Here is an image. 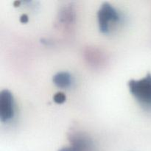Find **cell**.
Here are the masks:
<instances>
[{
	"instance_id": "4",
	"label": "cell",
	"mask_w": 151,
	"mask_h": 151,
	"mask_svg": "<svg viewBox=\"0 0 151 151\" xmlns=\"http://www.w3.org/2000/svg\"><path fill=\"white\" fill-rule=\"evenodd\" d=\"M15 114L14 99L12 93L7 89L0 92V119L2 122L11 120Z\"/></svg>"
},
{
	"instance_id": "1",
	"label": "cell",
	"mask_w": 151,
	"mask_h": 151,
	"mask_svg": "<svg viewBox=\"0 0 151 151\" xmlns=\"http://www.w3.org/2000/svg\"><path fill=\"white\" fill-rule=\"evenodd\" d=\"M128 88L134 98L142 106L151 109V74L140 80H131Z\"/></svg>"
},
{
	"instance_id": "3",
	"label": "cell",
	"mask_w": 151,
	"mask_h": 151,
	"mask_svg": "<svg viewBox=\"0 0 151 151\" xmlns=\"http://www.w3.org/2000/svg\"><path fill=\"white\" fill-rule=\"evenodd\" d=\"M71 145L59 151H92L94 144L88 135L81 131H73L69 135Z\"/></svg>"
},
{
	"instance_id": "2",
	"label": "cell",
	"mask_w": 151,
	"mask_h": 151,
	"mask_svg": "<svg viewBox=\"0 0 151 151\" xmlns=\"http://www.w3.org/2000/svg\"><path fill=\"white\" fill-rule=\"evenodd\" d=\"M120 14L114 7L109 2L101 4L97 13V20L100 30L103 33H108L111 30V26L120 22Z\"/></svg>"
},
{
	"instance_id": "8",
	"label": "cell",
	"mask_w": 151,
	"mask_h": 151,
	"mask_svg": "<svg viewBox=\"0 0 151 151\" xmlns=\"http://www.w3.org/2000/svg\"><path fill=\"white\" fill-rule=\"evenodd\" d=\"M66 95H65L64 93L63 92H58L53 97V100L56 103H58V104H61V103H64L66 101Z\"/></svg>"
},
{
	"instance_id": "9",
	"label": "cell",
	"mask_w": 151,
	"mask_h": 151,
	"mask_svg": "<svg viewBox=\"0 0 151 151\" xmlns=\"http://www.w3.org/2000/svg\"><path fill=\"white\" fill-rule=\"evenodd\" d=\"M20 22L22 23H27L28 22V16L26 14H23L20 17Z\"/></svg>"
},
{
	"instance_id": "5",
	"label": "cell",
	"mask_w": 151,
	"mask_h": 151,
	"mask_svg": "<svg viewBox=\"0 0 151 151\" xmlns=\"http://www.w3.org/2000/svg\"><path fill=\"white\" fill-rule=\"evenodd\" d=\"M86 60L93 66H100L106 62V58L104 53L95 47H88L84 52Z\"/></svg>"
},
{
	"instance_id": "6",
	"label": "cell",
	"mask_w": 151,
	"mask_h": 151,
	"mask_svg": "<svg viewBox=\"0 0 151 151\" xmlns=\"http://www.w3.org/2000/svg\"><path fill=\"white\" fill-rule=\"evenodd\" d=\"M52 81L55 85L60 88H68L72 83V75L67 72H59L53 76Z\"/></svg>"
},
{
	"instance_id": "7",
	"label": "cell",
	"mask_w": 151,
	"mask_h": 151,
	"mask_svg": "<svg viewBox=\"0 0 151 151\" xmlns=\"http://www.w3.org/2000/svg\"><path fill=\"white\" fill-rule=\"evenodd\" d=\"M75 11L72 7H63L59 13V21L63 24H71L75 20Z\"/></svg>"
}]
</instances>
